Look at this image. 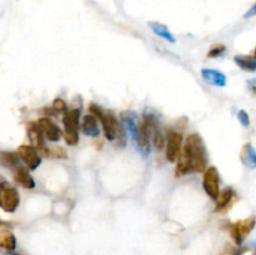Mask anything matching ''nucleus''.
I'll return each mask as SVG.
<instances>
[{
    "label": "nucleus",
    "instance_id": "nucleus-8",
    "mask_svg": "<svg viewBox=\"0 0 256 255\" xmlns=\"http://www.w3.org/2000/svg\"><path fill=\"white\" fill-rule=\"evenodd\" d=\"M183 135L178 132L170 130L168 133V140H166V159L170 163H174L179 159L180 150H182Z\"/></svg>",
    "mask_w": 256,
    "mask_h": 255
},
{
    "label": "nucleus",
    "instance_id": "nucleus-3",
    "mask_svg": "<svg viewBox=\"0 0 256 255\" xmlns=\"http://www.w3.org/2000/svg\"><path fill=\"white\" fill-rule=\"evenodd\" d=\"M156 128V120L152 116H149V118L145 116L144 121L138 126V134H136L135 142L138 143V149L144 156L150 154V138Z\"/></svg>",
    "mask_w": 256,
    "mask_h": 255
},
{
    "label": "nucleus",
    "instance_id": "nucleus-20",
    "mask_svg": "<svg viewBox=\"0 0 256 255\" xmlns=\"http://www.w3.org/2000/svg\"><path fill=\"white\" fill-rule=\"evenodd\" d=\"M235 63L239 65L243 70L248 72H255L256 70V59L251 57H244V55H238L234 58Z\"/></svg>",
    "mask_w": 256,
    "mask_h": 255
},
{
    "label": "nucleus",
    "instance_id": "nucleus-14",
    "mask_svg": "<svg viewBox=\"0 0 256 255\" xmlns=\"http://www.w3.org/2000/svg\"><path fill=\"white\" fill-rule=\"evenodd\" d=\"M63 123H64V126L67 129L79 130V125H80V110L79 109H72V110L65 111Z\"/></svg>",
    "mask_w": 256,
    "mask_h": 255
},
{
    "label": "nucleus",
    "instance_id": "nucleus-5",
    "mask_svg": "<svg viewBox=\"0 0 256 255\" xmlns=\"http://www.w3.org/2000/svg\"><path fill=\"white\" fill-rule=\"evenodd\" d=\"M255 224V217H250L248 218V219H245V220L238 221V223H235L234 225H231V228H230V234H231V238L235 242V244H243L246 236H248L249 234H250V231L254 229Z\"/></svg>",
    "mask_w": 256,
    "mask_h": 255
},
{
    "label": "nucleus",
    "instance_id": "nucleus-24",
    "mask_svg": "<svg viewBox=\"0 0 256 255\" xmlns=\"http://www.w3.org/2000/svg\"><path fill=\"white\" fill-rule=\"evenodd\" d=\"M224 53H225L224 45H215L210 49V51L208 53V57L209 58H218V57H221Z\"/></svg>",
    "mask_w": 256,
    "mask_h": 255
},
{
    "label": "nucleus",
    "instance_id": "nucleus-17",
    "mask_svg": "<svg viewBox=\"0 0 256 255\" xmlns=\"http://www.w3.org/2000/svg\"><path fill=\"white\" fill-rule=\"evenodd\" d=\"M121 120L126 129L130 133L133 140H136V134H138V125H136V114L133 111H125L121 114Z\"/></svg>",
    "mask_w": 256,
    "mask_h": 255
},
{
    "label": "nucleus",
    "instance_id": "nucleus-21",
    "mask_svg": "<svg viewBox=\"0 0 256 255\" xmlns=\"http://www.w3.org/2000/svg\"><path fill=\"white\" fill-rule=\"evenodd\" d=\"M18 154L13 153H0V164L10 169H16L19 167Z\"/></svg>",
    "mask_w": 256,
    "mask_h": 255
},
{
    "label": "nucleus",
    "instance_id": "nucleus-10",
    "mask_svg": "<svg viewBox=\"0 0 256 255\" xmlns=\"http://www.w3.org/2000/svg\"><path fill=\"white\" fill-rule=\"evenodd\" d=\"M39 126H40L41 132H43L45 139L50 140V142H58L62 137V130L59 129L58 126L53 123L49 118H41L39 120Z\"/></svg>",
    "mask_w": 256,
    "mask_h": 255
},
{
    "label": "nucleus",
    "instance_id": "nucleus-4",
    "mask_svg": "<svg viewBox=\"0 0 256 255\" xmlns=\"http://www.w3.org/2000/svg\"><path fill=\"white\" fill-rule=\"evenodd\" d=\"M20 204V195L10 184L4 182L0 184V208L4 212L14 213Z\"/></svg>",
    "mask_w": 256,
    "mask_h": 255
},
{
    "label": "nucleus",
    "instance_id": "nucleus-25",
    "mask_svg": "<svg viewBox=\"0 0 256 255\" xmlns=\"http://www.w3.org/2000/svg\"><path fill=\"white\" fill-rule=\"evenodd\" d=\"M53 109L56 111V113H63V111H67V104L63 99L58 98V99L54 100L53 103Z\"/></svg>",
    "mask_w": 256,
    "mask_h": 255
},
{
    "label": "nucleus",
    "instance_id": "nucleus-1",
    "mask_svg": "<svg viewBox=\"0 0 256 255\" xmlns=\"http://www.w3.org/2000/svg\"><path fill=\"white\" fill-rule=\"evenodd\" d=\"M182 155L185 156L189 161L191 172H204L208 169L205 146L199 134L189 135Z\"/></svg>",
    "mask_w": 256,
    "mask_h": 255
},
{
    "label": "nucleus",
    "instance_id": "nucleus-19",
    "mask_svg": "<svg viewBox=\"0 0 256 255\" xmlns=\"http://www.w3.org/2000/svg\"><path fill=\"white\" fill-rule=\"evenodd\" d=\"M149 27L151 28L152 32L156 35H159L160 38L165 39V40L170 41V43H175V38H174V35L171 34L168 27L160 24V23H149Z\"/></svg>",
    "mask_w": 256,
    "mask_h": 255
},
{
    "label": "nucleus",
    "instance_id": "nucleus-2",
    "mask_svg": "<svg viewBox=\"0 0 256 255\" xmlns=\"http://www.w3.org/2000/svg\"><path fill=\"white\" fill-rule=\"evenodd\" d=\"M90 111L94 116H96V118L102 121L105 138H107L108 140H123L124 145H125V133H124L123 128H121L119 121L116 120V118H115L112 114L103 113L100 107H98V105L95 104H90Z\"/></svg>",
    "mask_w": 256,
    "mask_h": 255
},
{
    "label": "nucleus",
    "instance_id": "nucleus-27",
    "mask_svg": "<svg viewBox=\"0 0 256 255\" xmlns=\"http://www.w3.org/2000/svg\"><path fill=\"white\" fill-rule=\"evenodd\" d=\"M238 119H239V121H240L241 125L245 126V128H246V126L250 125V119H249V115H248V113H246V111H244V110L239 111Z\"/></svg>",
    "mask_w": 256,
    "mask_h": 255
},
{
    "label": "nucleus",
    "instance_id": "nucleus-26",
    "mask_svg": "<svg viewBox=\"0 0 256 255\" xmlns=\"http://www.w3.org/2000/svg\"><path fill=\"white\" fill-rule=\"evenodd\" d=\"M245 252V249H240V248H234L231 245H227L221 253V255H241Z\"/></svg>",
    "mask_w": 256,
    "mask_h": 255
},
{
    "label": "nucleus",
    "instance_id": "nucleus-23",
    "mask_svg": "<svg viewBox=\"0 0 256 255\" xmlns=\"http://www.w3.org/2000/svg\"><path fill=\"white\" fill-rule=\"evenodd\" d=\"M152 137H154L155 148H156L157 150H161V149H164V145H165V138L163 137V134L159 132L157 128L154 130V133H152Z\"/></svg>",
    "mask_w": 256,
    "mask_h": 255
},
{
    "label": "nucleus",
    "instance_id": "nucleus-15",
    "mask_svg": "<svg viewBox=\"0 0 256 255\" xmlns=\"http://www.w3.org/2000/svg\"><path fill=\"white\" fill-rule=\"evenodd\" d=\"M235 198V193L232 189H225L219 194V198L216 199V212L226 210L231 205L232 199Z\"/></svg>",
    "mask_w": 256,
    "mask_h": 255
},
{
    "label": "nucleus",
    "instance_id": "nucleus-9",
    "mask_svg": "<svg viewBox=\"0 0 256 255\" xmlns=\"http://www.w3.org/2000/svg\"><path fill=\"white\" fill-rule=\"evenodd\" d=\"M18 156L22 159L30 170H35L41 164L40 155L33 145H22L18 149Z\"/></svg>",
    "mask_w": 256,
    "mask_h": 255
},
{
    "label": "nucleus",
    "instance_id": "nucleus-28",
    "mask_svg": "<svg viewBox=\"0 0 256 255\" xmlns=\"http://www.w3.org/2000/svg\"><path fill=\"white\" fill-rule=\"evenodd\" d=\"M248 85H249V89H250L251 92H253L254 94H256V79L248 81Z\"/></svg>",
    "mask_w": 256,
    "mask_h": 255
},
{
    "label": "nucleus",
    "instance_id": "nucleus-12",
    "mask_svg": "<svg viewBox=\"0 0 256 255\" xmlns=\"http://www.w3.org/2000/svg\"><path fill=\"white\" fill-rule=\"evenodd\" d=\"M14 178L18 182L23 188L25 189H34L35 188V182L34 179L30 175L29 170L24 167H20L19 165L16 169H14Z\"/></svg>",
    "mask_w": 256,
    "mask_h": 255
},
{
    "label": "nucleus",
    "instance_id": "nucleus-29",
    "mask_svg": "<svg viewBox=\"0 0 256 255\" xmlns=\"http://www.w3.org/2000/svg\"><path fill=\"white\" fill-rule=\"evenodd\" d=\"M254 15H256V4L245 14V18H250V16H254Z\"/></svg>",
    "mask_w": 256,
    "mask_h": 255
},
{
    "label": "nucleus",
    "instance_id": "nucleus-22",
    "mask_svg": "<svg viewBox=\"0 0 256 255\" xmlns=\"http://www.w3.org/2000/svg\"><path fill=\"white\" fill-rule=\"evenodd\" d=\"M64 138L67 144L75 145L77 144V142H79V133H77V130L75 129H67V128H65Z\"/></svg>",
    "mask_w": 256,
    "mask_h": 255
},
{
    "label": "nucleus",
    "instance_id": "nucleus-7",
    "mask_svg": "<svg viewBox=\"0 0 256 255\" xmlns=\"http://www.w3.org/2000/svg\"><path fill=\"white\" fill-rule=\"evenodd\" d=\"M28 135H29L30 142H32L33 146H34L37 150L40 151L43 155L50 156V149L46 146L45 142H44L45 137H44V134H43V132H41L39 124L30 123L29 125H28Z\"/></svg>",
    "mask_w": 256,
    "mask_h": 255
},
{
    "label": "nucleus",
    "instance_id": "nucleus-11",
    "mask_svg": "<svg viewBox=\"0 0 256 255\" xmlns=\"http://www.w3.org/2000/svg\"><path fill=\"white\" fill-rule=\"evenodd\" d=\"M201 76L208 84L214 86L224 88L226 85V76L224 73L215 69H203L201 70Z\"/></svg>",
    "mask_w": 256,
    "mask_h": 255
},
{
    "label": "nucleus",
    "instance_id": "nucleus-18",
    "mask_svg": "<svg viewBox=\"0 0 256 255\" xmlns=\"http://www.w3.org/2000/svg\"><path fill=\"white\" fill-rule=\"evenodd\" d=\"M241 160L248 168H251V169L256 168V150L249 143L244 145L243 151H241Z\"/></svg>",
    "mask_w": 256,
    "mask_h": 255
},
{
    "label": "nucleus",
    "instance_id": "nucleus-16",
    "mask_svg": "<svg viewBox=\"0 0 256 255\" xmlns=\"http://www.w3.org/2000/svg\"><path fill=\"white\" fill-rule=\"evenodd\" d=\"M0 248L6 250H15L16 239L14 234L5 228H0Z\"/></svg>",
    "mask_w": 256,
    "mask_h": 255
},
{
    "label": "nucleus",
    "instance_id": "nucleus-13",
    "mask_svg": "<svg viewBox=\"0 0 256 255\" xmlns=\"http://www.w3.org/2000/svg\"><path fill=\"white\" fill-rule=\"evenodd\" d=\"M83 132L84 134L88 135V137H91V138L99 137L100 130H99V125H98V118L94 116L93 114H88V115L84 116Z\"/></svg>",
    "mask_w": 256,
    "mask_h": 255
},
{
    "label": "nucleus",
    "instance_id": "nucleus-30",
    "mask_svg": "<svg viewBox=\"0 0 256 255\" xmlns=\"http://www.w3.org/2000/svg\"><path fill=\"white\" fill-rule=\"evenodd\" d=\"M254 58H255V59H256V49H255V54H254Z\"/></svg>",
    "mask_w": 256,
    "mask_h": 255
},
{
    "label": "nucleus",
    "instance_id": "nucleus-6",
    "mask_svg": "<svg viewBox=\"0 0 256 255\" xmlns=\"http://www.w3.org/2000/svg\"><path fill=\"white\" fill-rule=\"evenodd\" d=\"M203 186L205 193L209 195V198H211L213 200H216V199L219 198V172L216 170L215 167H209L205 170Z\"/></svg>",
    "mask_w": 256,
    "mask_h": 255
}]
</instances>
